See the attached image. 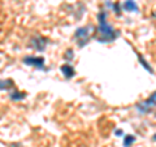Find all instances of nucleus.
I'll use <instances>...</instances> for the list:
<instances>
[{
    "mask_svg": "<svg viewBox=\"0 0 156 147\" xmlns=\"http://www.w3.org/2000/svg\"><path fill=\"white\" fill-rule=\"evenodd\" d=\"M98 20H99V29H98L99 35H98V41L101 43H107L116 39L119 34L109 23H107V12L101 11L98 14Z\"/></svg>",
    "mask_w": 156,
    "mask_h": 147,
    "instance_id": "f257e3e1",
    "label": "nucleus"
},
{
    "mask_svg": "<svg viewBox=\"0 0 156 147\" xmlns=\"http://www.w3.org/2000/svg\"><path fill=\"white\" fill-rule=\"evenodd\" d=\"M94 33V26L92 25H87V26H82V27H78L76 33H74V38L77 39V45L78 47H83L89 43L90 38Z\"/></svg>",
    "mask_w": 156,
    "mask_h": 147,
    "instance_id": "f03ea898",
    "label": "nucleus"
},
{
    "mask_svg": "<svg viewBox=\"0 0 156 147\" xmlns=\"http://www.w3.org/2000/svg\"><path fill=\"white\" fill-rule=\"evenodd\" d=\"M154 107H156V91L148 98L147 100L139 103V104L136 106V109H138V112H140V113H147V112L152 109Z\"/></svg>",
    "mask_w": 156,
    "mask_h": 147,
    "instance_id": "7ed1b4c3",
    "label": "nucleus"
},
{
    "mask_svg": "<svg viewBox=\"0 0 156 147\" xmlns=\"http://www.w3.org/2000/svg\"><path fill=\"white\" fill-rule=\"evenodd\" d=\"M23 64L43 70L44 69V57H42V56H25L23 57Z\"/></svg>",
    "mask_w": 156,
    "mask_h": 147,
    "instance_id": "20e7f679",
    "label": "nucleus"
},
{
    "mask_svg": "<svg viewBox=\"0 0 156 147\" xmlns=\"http://www.w3.org/2000/svg\"><path fill=\"white\" fill-rule=\"evenodd\" d=\"M29 46L37 51H44V48L47 46V38L42 37V35H34L30 39V43Z\"/></svg>",
    "mask_w": 156,
    "mask_h": 147,
    "instance_id": "39448f33",
    "label": "nucleus"
},
{
    "mask_svg": "<svg viewBox=\"0 0 156 147\" xmlns=\"http://www.w3.org/2000/svg\"><path fill=\"white\" fill-rule=\"evenodd\" d=\"M60 70H61V73H62V76H64L65 78H73L76 76V69L73 68L70 64H64V65H61V68H60Z\"/></svg>",
    "mask_w": 156,
    "mask_h": 147,
    "instance_id": "423d86ee",
    "label": "nucleus"
},
{
    "mask_svg": "<svg viewBox=\"0 0 156 147\" xmlns=\"http://www.w3.org/2000/svg\"><path fill=\"white\" fill-rule=\"evenodd\" d=\"M124 8L125 11H129V12H136L138 11V5L135 4L134 0H126L124 3Z\"/></svg>",
    "mask_w": 156,
    "mask_h": 147,
    "instance_id": "0eeeda50",
    "label": "nucleus"
},
{
    "mask_svg": "<svg viewBox=\"0 0 156 147\" xmlns=\"http://www.w3.org/2000/svg\"><path fill=\"white\" fill-rule=\"evenodd\" d=\"M9 98H11L12 100H16V102H18V100H23L26 98V92H21V91H13V92H11L9 94Z\"/></svg>",
    "mask_w": 156,
    "mask_h": 147,
    "instance_id": "6e6552de",
    "label": "nucleus"
},
{
    "mask_svg": "<svg viewBox=\"0 0 156 147\" xmlns=\"http://www.w3.org/2000/svg\"><path fill=\"white\" fill-rule=\"evenodd\" d=\"M13 87V81L12 80H0V90H9Z\"/></svg>",
    "mask_w": 156,
    "mask_h": 147,
    "instance_id": "1a4fd4ad",
    "label": "nucleus"
},
{
    "mask_svg": "<svg viewBox=\"0 0 156 147\" xmlns=\"http://www.w3.org/2000/svg\"><path fill=\"white\" fill-rule=\"evenodd\" d=\"M135 141V137L134 135H126L125 139H124V146L125 147H130L133 145V142Z\"/></svg>",
    "mask_w": 156,
    "mask_h": 147,
    "instance_id": "9d476101",
    "label": "nucleus"
},
{
    "mask_svg": "<svg viewBox=\"0 0 156 147\" xmlns=\"http://www.w3.org/2000/svg\"><path fill=\"white\" fill-rule=\"evenodd\" d=\"M73 57H74V53H73V50H66V51H65V55H64V59H65V60L70 61Z\"/></svg>",
    "mask_w": 156,
    "mask_h": 147,
    "instance_id": "9b49d317",
    "label": "nucleus"
},
{
    "mask_svg": "<svg viewBox=\"0 0 156 147\" xmlns=\"http://www.w3.org/2000/svg\"><path fill=\"white\" fill-rule=\"evenodd\" d=\"M139 61L142 63V65H143V66H144V68H146V69H147V70H150L151 73L154 72V70H152V68H151V66H148V65H147V63H146V61H144V60H143V59L140 57V56H139Z\"/></svg>",
    "mask_w": 156,
    "mask_h": 147,
    "instance_id": "f8f14e48",
    "label": "nucleus"
},
{
    "mask_svg": "<svg viewBox=\"0 0 156 147\" xmlns=\"http://www.w3.org/2000/svg\"><path fill=\"white\" fill-rule=\"evenodd\" d=\"M113 8H115V12H116V13H120V8H119V4H117V3L113 5Z\"/></svg>",
    "mask_w": 156,
    "mask_h": 147,
    "instance_id": "ddd939ff",
    "label": "nucleus"
},
{
    "mask_svg": "<svg viewBox=\"0 0 156 147\" xmlns=\"http://www.w3.org/2000/svg\"><path fill=\"white\" fill-rule=\"evenodd\" d=\"M116 134L117 135H121V134H122V130H116Z\"/></svg>",
    "mask_w": 156,
    "mask_h": 147,
    "instance_id": "4468645a",
    "label": "nucleus"
},
{
    "mask_svg": "<svg viewBox=\"0 0 156 147\" xmlns=\"http://www.w3.org/2000/svg\"><path fill=\"white\" fill-rule=\"evenodd\" d=\"M154 139H155V141H156V134H155V135H154Z\"/></svg>",
    "mask_w": 156,
    "mask_h": 147,
    "instance_id": "2eb2a0df",
    "label": "nucleus"
}]
</instances>
